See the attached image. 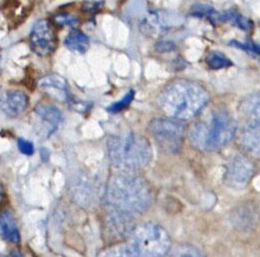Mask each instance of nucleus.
<instances>
[{
	"instance_id": "obj_1",
	"label": "nucleus",
	"mask_w": 260,
	"mask_h": 257,
	"mask_svg": "<svg viewBox=\"0 0 260 257\" xmlns=\"http://www.w3.org/2000/svg\"><path fill=\"white\" fill-rule=\"evenodd\" d=\"M107 202L112 213L133 219L144 213L152 202V189L147 180L125 171L111 179Z\"/></svg>"
},
{
	"instance_id": "obj_2",
	"label": "nucleus",
	"mask_w": 260,
	"mask_h": 257,
	"mask_svg": "<svg viewBox=\"0 0 260 257\" xmlns=\"http://www.w3.org/2000/svg\"><path fill=\"white\" fill-rule=\"evenodd\" d=\"M209 99L208 91L201 84L191 80L176 79L163 88L158 104L167 116L183 121L197 116Z\"/></svg>"
},
{
	"instance_id": "obj_3",
	"label": "nucleus",
	"mask_w": 260,
	"mask_h": 257,
	"mask_svg": "<svg viewBox=\"0 0 260 257\" xmlns=\"http://www.w3.org/2000/svg\"><path fill=\"white\" fill-rule=\"evenodd\" d=\"M236 130L233 116L224 107H218L195 122L188 131V138L196 150L215 152L234 138Z\"/></svg>"
},
{
	"instance_id": "obj_4",
	"label": "nucleus",
	"mask_w": 260,
	"mask_h": 257,
	"mask_svg": "<svg viewBox=\"0 0 260 257\" xmlns=\"http://www.w3.org/2000/svg\"><path fill=\"white\" fill-rule=\"evenodd\" d=\"M107 146L113 166L124 171L146 167L153 158L150 141L136 132L113 135L109 138Z\"/></svg>"
},
{
	"instance_id": "obj_5",
	"label": "nucleus",
	"mask_w": 260,
	"mask_h": 257,
	"mask_svg": "<svg viewBox=\"0 0 260 257\" xmlns=\"http://www.w3.org/2000/svg\"><path fill=\"white\" fill-rule=\"evenodd\" d=\"M128 244L134 256H163L171 249V238L161 225L146 222L131 230Z\"/></svg>"
},
{
	"instance_id": "obj_6",
	"label": "nucleus",
	"mask_w": 260,
	"mask_h": 257,
	"mask_svg": "<svg viewBox=\"0 0 260 257\" xmlns=\"http://www.w3.org/2000/svg\"><path fill=\"white\" fill-rule=\"evenodd\" d=\"M149 131L164 152L176 154L180 152L186 127L182 120L175 118H155L149 124Z\"/></svg>"
},
{
	"instance_id": "obj_7",
	"label": "nucleus",
	"mask_w": 260,
	"mask_h": 257,
	"mask_svg": "<svg viewBox=\"0 0 260 257\" xmlns=\"http://www.w3.org/2000/svg\"><path fill=\"white\" fill-rule=\"evenodd\" d=\"M57 35L53 25L46 19H40L33 25L30 45L35 54L41 57L49 56L57 48Z\"/></svg>"
},
{
	"instance_id": "obj_8",
	"label": "nucleus",
	"mask_w": 260,
	"mask_h": 257,
	"mask_svg": "<svg viewBox=\"0 0 260 257\" xmlns=\"http://www.w3.org/2000/svg\"><path fill=\"white\" fill-rule=\"evenodd\" d=\"M255 173V165L244 155H237L230 162L226 181L233 187H244Z\"/></svg>"
},
{
	"instance_id": "obj_9",
	"label": "nucleus",
	"mask_w": 260,
	"mask_h": 257,
	"mask_svg": "<svg viewBox=\"0 0 260 257\" xmlns=\"http://www.w3.org/2000/svg\"><path fill=\"white\" fill-rule=\"evenodd\" d=\"M38 87L44 94L58 102H68L71 99L65 78L58 74L45 75L38 81Z\"/></svg>"
},
{
	"instance_id": "obj_10",
	"label": "nucleus",
	"mask_w": 260,
	"mask_h": 257,
	"mask_svg": "<svg viewBox=\"0 0 260 257\" xmlns=\"http://www.w3.org/2000/svg\"><path fill=\"white\" fill-rule=\"evenodd\" d=\"M241 142L246 151L259 154V118H249L241 133Z\"/></svg>"
},
{
	"instance_id": "obj_11",
	"label": "nucleus",
	"mask_w": 260,
	"mask_h": 257,
	"mask_svg": "<svg viewBox=\"0 0 260 257\" xmlns=\"http://www.w3.org/2000/svg\"><path fill=\"white\" fill-rule=\"evenodd\" d=\"M34 112L37 117L41 119V121L47 126H49L52 131H54L62 121L61 111L56 106L50 104H38L34 108Z\"/></svg>"
},
{
	"instance_id": "obj_12",
	"label": "nucleus",
	"mask_w": 260,
	"mask_h": 257,
	"mask_svg": "<svg viewBox=\"0 0 260 257\" xmlns=\"http://www.w3.org/2000/svg\"><path fill=\"white\" fill-rule=\"evenodd\" d=\"M0 231L5 240L12 243L20 242V233L17 222L9 210L0 213Z\"/></svg>"
},
{
	"instance_id": "obj_13",
	"label": "nucleus",
	"mask_w": 260,
	"mask_h": 257,
	"mask_svg": "<svg viewBox=\"0 0 260 257\" xmlns=\"http://www.w3.org/2000/svg\"><path fill=\"white\" fill-rule=\"evenodd\" d=\"M64 45L72 52L83 54L89 48L88 36L78 29H72L65 37Z\"/></svg>"
},
{
	"instance_id": "obj_14",
	"label": "nucleus",
	"mask_w": 260,
	"mask_h": 257,
	"mask_svg": "<svg viewBox=\"0 0 260 257\" xmlns=\"http://www.w3.org/2000/svg\"><path fill=\"white\" fill-rule=\"evenodd\" d=\"M168 26L169 25L161 19V16L157 12H150L143 18L140 29L146 35L155 36L168 29Z\"/></svg>"
},
{
	"instance_id": "obj_15",
	"label": "nucleus",
	"mask_w": 260,
	"mask_h": 257,
	"mask_svg": "<svg viewBox=\"0 0 260 257\" xmlns=\"http://www.w3.org/2000/svg\"><path fill=\"white\" fill-rule=\"evenodd\" d=\"M28 105V98L21 90H9L6 97V106L10 114L22 113Z\"/></svg>"
},
{
	"instance_id": "obj_16",
	"label": "nucleus",
	"mask_w": 260,
	"mask_h": 257,
	"mask_svg": "<svg viewBox=\"0 0 260 257\" xmlns=\"http://www.w3.org/2000/svg\"><path fill=\"white\" fill-rule=\"evenodd\" d=\"M190 15L194 17H206L213 25H217L219 23L223 22V16L219 12H217L213 7L205 4H196L191 7Z\"/></svg>"
},
{
	"instance_id": "obj_17",
	"label": "nucleus",
	"mask_w": 260,
	"mask_h": 257,
	"mask_svg": "<svg viewBox=\"0 0 260 257\" xmlns=\"http://www.w3.org/2000/svg\"><path fill=\"white\" fill-rule=\"evenodd\" d=\"M241 112L249 118H259V95L253 94L245 97L239 106Z\"/></svg>"
},
{
	"instance_id": "obj_18",
	"label": "nucleus",
	"mask_w": 260,
	"mask_h": 257,
	"mask_svg": "<svg viewBox=\"0 0 260 257\" xmlns=\"http://www.w3.org/2000/svg\"><path fill=\"white\" fill-rule=\"evenodd\" d=\"M205 62L207 66L212 70H219L223 68H228L233 65V62L228 56L220 51H211L205 57Z\"/></svg>"
},
{
	"instance_id": "obj_19",
	"label": "nucleus",
	"mask_w": 260,
	"mask_h": 257,
	"mask_svg": "<svg viewBox=\"0 0 260 257\" xmlns=\"http://www.w3.org/2000/svg\"><path fill=\"white\" fill-rule=\"evenodd\" d=\"M222 15H223V22L230 21L233 23V25H235L236 27H238L243 31H250L253 27V22L249 18L235 11H228Z\"/></svg>"
},
{
	"instance_id": "obj_20",
	"label": "nucleus",
	"mask_w": 260,
	"mask_h": 257,
	"mask_svg": "<svg viewBox=\"0 0 260 257\" xmlns=\"http://www.w3.org/2000/svg\"><path fill=\"white\" fill-rule=\"evenodd\" d=\"M52 22L56 26H76L78 24V18L68 12H60L52 17Z\"/></svg>"
},
{
	"instance_id": "obj_21",
	"label": "nucleus",
	"mask_w": 260,
	"mask_h": 257,
	"mask_svg": "<svg viewBox=\"0 0 260 257\" xmlns=\"http://www.w3.org/2000/svg\"><path fill=\"white\" fill-rule=\"evenodd\" d=\"M134 95H135V91L134 90H129L124 97H122L121 100L112 103L107 108V111L109 113H119V112L123 111L124 109H126L129 106L130 103L132 102V100L134 98Z\"/></svg>"
},
{
	"instance_id": "obj_22",
	"label": "nucleus",
	"mask_w": 260,
	"mask_h": 257,
	"mask_svg": "<svg viewBox=\"0 0 260 257\" xmlns=\"http://www.w3.org/2000/svg\"><path fill=\"white\" fill-rule=\"evenodd\" d=\"M103 255L107 256H134V252L132 248L130 247L128 242L121 243L118 245H115L105 252H103Z\"/></svg>"
},
{
	"instance_id": "obj_23",
	"label": "nucleus",
	"mask_w": 260,
	"mask_h": 257,
	"mask_svg": "<svg viewBox=\"0 0 260 257\" xmlns=\"http://www.w3.org/2000/svg\"><path fill=\"white\" fill-rule=\"evenodd\" d=\"M229 45H232V46H235L239 49H242L250 54H254V55H259V46L258 44H256L255 42L253 41H247L245 43H241V42H238L237 40H231L229 42Z\"/></svg>"
},
{
	"instance_id": "obj_24",
	"label": "nucleus",
	"mask_w": 260,
	"mask_h": 257,
	"mask_svg": "<svg viewBox=\"0 0 260 257\" xmlns=\"http://www.w3.org/2000/svg\"><path fill=\"white\" fill-rule=\"evenodd\" d=\"M171 254L177 255V256H200L202 255V252L193 246L182 245L174 249V251H172Z\"/></svg>"
},
{
	"instance_id": "obj_25",
	"label": "nucleus",
	"mask_w": 260,
	"mask_h": 257,
	"mask_svg": "<svg viewBox=\"0 0 260 257\" xmlns=\"http://www.w3.org/2000/svg\"><path fill=\"white\" fill-rule=\"evenodd\" d=\"M17 145L20 152L24 155H32L34 153V146L32 143L26 139L19 138L17 141Z\"/></svg>"
},
{
	"instance_id": "obj_26",
	"label": "nucleus",
	"mask_w": 260,
	"mask_h": 257,
	"mask_svg": "<svg viewBox=\"0 0 260 257\" xmlns=\"http://www.w3.org/2000/svg\"><path fill=\"white\" fill-rule=\"evenodd\" d=\"M176 46L172 43V42H168V41H161L156 45V49L159 52H170L175 50Z\"/></svg>"
},
{
	"instance_id": "obj_27",
	"label": "nucleus",
	"mask_w": 260,
	"mask_h": 257,
	"mask_svg": "<svg viewBox=\"0 0 260 257\" xmlns=\"http://www.w3.org/2000/svg\"><path fill=\"white\" fill-rule=\"evenodd\" d=\"M98 8H100V3L99 2H84L82 5V10L86 12H94L96 11Z\"/></svg>"
},
{
	"instance_id": "obj_28",
	"label": "nucleus",
	"mask_w": 260,
	"mask_h": 257,
	"mask_svg": "<svg viewBox=\"0 0 260 257\" xmlns=\"http://www.w3.org/2000/svg\"><path fill=\"white\" fill-rule=\"evenodd\" d=\"M41 158L43 161L48 160L49 158V151L46 148H42L41 149Z\"/></svg>"
},
{
	"instance_id": "obj_29",
	"label": "nucleus",
	"mask_w": 260,
	"mask_h": 257,
	"mask_svg": "<svg viewBox=\"0 0 260 257\" xmlns=\"http://www.w3.org/2000/svg\"><path fill=\"white\" fill-rule=\"evenodd\" d=\"M4 198V189H3V186L2 184L0 183V202L2 201V199Z\"/></svg>"
}]
</instances>
